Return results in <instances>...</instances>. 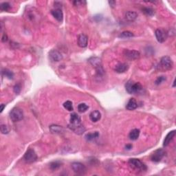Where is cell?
<instances>
[{"label": "cell", "instance_id": "cell-1", "mask_svg": "<svg viewBox=\"0 0 176 176\" xmlns=\"http://www.w3.org/2000/svg\"><path fill=\"white\" fill-rule=\"evenodd\" d=\"M68 127L72 131H73L74 132L79 135L83 134L86 131V128L81 123V117L76 113H73L71 114Z\"/></svg>", "mask_w": 176, "mask_h": 176}, {"label": "cell", "instance_id": "cell-2", "mask_svg": "<svg viewBox=\"0 0 176 176\" xmlns=\"http://www.w3.org/2000/svg\"><path fill=\"white\" fill-rule=\"evenodd\" d=\"M125 89L129 94H137L141 92L142 86L140 83L134 82L133 81H129L125 84Z\"/></svg>", "mask_w": 176, "mask_h": 176}, {"label": "cell", "instance_id": "cell-3", "mask_svg": "<svg viewBox=\"0 0 176 176\" xmlns=\"http://www.w3.org/2000/svg\"><path fill=\"white\" fill-rule=\"evenodd\" d=\"M128 164L129 166L133 169L138 171H147V167L141 160L136 158L129 159Z\"/></svg>", "mask_w": 176, "mask_h": 176}, {"label": "cell", "instance_id": "cell-4", "mask_svg": "<svg viewBox=\"0 0 176 176\" xmlns=\"http://www.w3.org/2000/svg\"><path fill=\"white\" fill-rule=\"evenodd\" d=\"M173 67V63L169 57L165 56L161 58L159 68L162 70H171Z\"/></svg>", "mask_w": 176, "mask_h": 176}, {"label": "cell", "instance_id": "cell-5", "mask_svg": "<svg viewBox=\"0 0 176 176\" xmlns=\"http://www.w3.org/2000/svg\"><path fill=\"white\" fill-rule=\"evenodd\" d=\"M88 61L92 66L96 69L97 74L100 76L103 75L104 74V70H103V67L101 64V60L99 57H91L89 59Z\"/></svg>", "mask_w": 176, "mask_h": 176}, {"label": "cell", "instance_id": "cell-6", "mask_svg": "<svg viewBox=\"0 0 176 176\" xmlns=\"http://www.w3.org/2000/svg\"><path fill=\"white\" fill-rule=\"evenodd\" d=\"M10 118L13 122H18L23 118V113L21 109L15 107L10 112Z\"/></svg>", "mask_w": 176, "mask_h": 176}, {"label": "cell", "instance_id": "cell-7", "mask_svg": "<svg viewBox=\"0 0 176 176\" xmlns=\"http://www.w3.org/2000/svg\"><path fill=\"white\" fill-rule=\"evenodd\" d=\"M23 159L27 163H32L37 160V155L34 150L29 149L24 154Z\"/></svg>", "mask_w": 176, "mask_h": 176}, {"label": "cell", "instance_id": "cell-8", "mask_svg": "<svg viewBox=\"0 0 176 176\" xmlns=\"http://www.w3.org/2000/svg\"><path fill=\"white\" fill-rule=\"evenodd\" d=\"M72 168L76 173L83 175L86 173L87 168L84 164L81 162H73L72 164Z\"/></svg>", "mask_w": 176, "mask_h": 176}, {"label": "cell", "instance_id": "cell-9", "mask_svg": "<svg viewBox=\"0 0 176 176\" xmlns=\"http://www.w3.org/2000/svg\"><path fill=\"white\" fill-rule=\"evenodd\" d=\"M165 155V151L162 149H158L153 152L152 154L151 155V160L154 162H159L164 157Z\"/></svg>", "mask_w": 176, "mask_h": 176}, {"label": "cell", "instance_id": "cell-10", "mask_svg": "<svg viewBox=\"0 0 176 176\" xmlns=\"http://www.w3.org/2000/svg\"><path fill=\"white\" fill-rule=\"evenodd\" d=\"M123 55L126 59L129 60H136L140 58V53L137 50H125Z\"/></svg>", "mask_w": 176, "mask_h": 176}, {"label": "cell", "instance_id": "cell-11", "mask_svg": "<svg viewBox=\"0 0 176 176\" xmlns=\"http://www.w3.org/2000/svg\"><path fill=\"white\" fill-rule=\"evenodd\" d=\"M49 57L51 61L55 62H58L59 61L62 60V55L57 50H52L49 53Z\"/></svg>", "mask_w": 176, "mask_h": 176}, {"label": "cell", "instance_id": "cell-12", "mask_svg": "<svg viewBox=\"0 0 176 176\" xmlns=\"http://www.w3.org/2000/svg\"><path fill=\"white\" fill-rule=\"evenodd\" d=\"M155 37H156L157 41L160 42V43H163L166 40V37H167V34L164 30H162L160 29H157L155 30Z\"/></svg>", "mask_w": 176, "mask_h": 176}, {"label": "cell", "instance_id": "cell-13", "mask_svg": "<svg viewBox=\"0 0 176 176\" xmlns=\"http://www.w3.org/2000/svg\"><path fill=\"white\" fill-rule=\"evenodd\" d=\"M88 37L84 34H81L78 37V45L81 48H86L88 46Z\"/></svg>", "mask_w": 176, "mask_h": 176}, {"label": "cell", "instance_id": "cell-14", "mask_svg": "<svg viewBox=\"0 0 176 176\" xmlns=\"http://www.w3.org/2000/svg\"><path fill=\"white\" fill-rule=\"evenodd\" d=\"M175 131L173 130L170 131V132L166 135L165 138H164V142H163V146H164V147H167L168 144H170V142H171V140H173L174 137H175Z\"/></svg>", "mask_w": 176, "mask_h": 176}, {"label": "cell", "instance_id": "cell-15", "mask_svg": "<svg viewBox=\"0 0 176 176\" xmlns=\"http://www.w3.org/2000/svg\"><path fill=\"white\" fill-rule=\"evenodd\" d=\"M51 13L57 21L60 22L63 21V14L62 10H61V9L58 8L55 9V10H52L51 11Z\"/></svg>", "mask_w": 176, "mask_h": 176}, {"label": "cell", "instance_id": "cell-16", "mask_svg": "<svg viewBox=\"0 0 176 176\" xmlns=\"http://www.w3.org/2000/svg\"><path fill=\"white\" fill-rule=\"evenodd\" d=\"M101 114L99 111L98 110H94L93 112H91L90 114V120H92V122H94V123H96V122L99 121V120L101 119Z\"/></svg>", "mask_w": 176, "mask_h": 176}, {"label": "cell", "instance_id": "cell-17", "mask_svg": "<svg viewBox=\"0 0 176 176\" xmlns=\"http://www.w3.org/2000/svg\"><path fill=\"white\" fill-rule=\"evenodd\" d=\"M128 68L129 66L127 64L119 63L115 67L114 70L117 72V73H124V72H125L127 70H128Z\"/></svg>", "mask_w": 176, "mask_h": 176}, {"label": "cell", "instance_id": "cell-18", "mask_svg": "<svg viewBox=\"0 0 176 176\" xmlns=\"http://www.w3.org/2000/svg\"><path fill=\"white\" fill-rule=\"evenodd\" d=\"M137 107H138V103H137L136 101L134 99H131L129 100L128 103H127V106H126L127 110L129 111L136 110Z\"/></svg>", "mask_w": 176, "mask_h": 176}, {"label": "cell", "instance_id": "cell-19", "mask_svg": "<svg viewBox=\"0 0 176 176\" xmlns=\"http://www.w3.org/2000/svg\"><path fill=\"white\" fill-rule=\"evenodd\" d=\"M50 130L52 133H61L64 131V129L61 126L52 125L50 126Z\"/></svg>", "mask_w": 176, "mask_h": 176}, {"label": "cell", "instance_id": "cell-20", "mask_svg": "<svg viewBox=\"0 0 176 176\" xmlns=\"http://www.w3.org/2000/svg\"><path fill=\"white\" fill-rule=\"evenodd\" d=\"M137 17H138V14L136 12H133V11H128L125 14L126 19L130 21H134L137 18Z\"/></svg>", "mask_w": 176, "mask_h": 176}, {"label": "cell", "instance_id": "cell-21", "mask_svg": "<svg viewBox=\"0 0 176 176\" xmlns=\"http://www.w3.org/2000/svg\"><path fill=\"white\" fill-rule=\"evenodd\" d=\"M139 136H140V130L138 129H134L131 132L129 133V137L131 140H136L138 138Z\"/></svg>", "mask_w": 176, "mask_h": 176}, {"label": "cell", "instance_id": "cell-22", "mask_svg": "<svg viewBox=\"0 0 176 176\" xmlns=\"http://www.w3.org/2000/svg\"><path fill=\"white\" fill-rule=\"evenodd\" d=\"M99 133L98 131H95L94 133H90L86 134V139L88 141H92V140H94V139L99 138Z\"/></svg>", "mask_w": 176, "mask_h": 176}, {"label": "cell", "instance_id": "cell-23", "mask_svg": "<svg viewBox=\"0 0 176 176\" xmlns=\"http://www.w3.org/2000/svg\"><path fill=\"white\" fill-rule=\"evenodd\" d=\"M118 37L121 39H128L134 37V35H133V32H130V31H123V32L120 33Z\"/></svg>", "mask_w": 176, "mask_h": 176}, {"label": "cell", "instance_id": "cell-24", "mask_svg": "<svg viewBox=\"0 0 176 176\" xmlns=\"http://www.w3.org/2000/svg\"><path fill=\"white\" fill-rule=\"evenodd\" d=\"M2 75L9 79H12L14 77V74L12 73V72H11L10 70L8 69L3 70L2 71Z\"/></svg>", "mask_w": 176, "mask_h": 176}, {"label": "cell", "instance_id": "cell-25", "mask_svg": "<svg viewBox=\"0 0 176 176\" xmlns=\"http://www.w3.org/2000/svg\"><path fill=\"white\" fill-rule=\"evenodd\" d=\"M88 105H87L86 103H81V104H79V106H78V110L81 113L86 112V111L88 110Z\"/></svg>", "mask_w": 176, "mask_h": 176}, {"label": "cell", "instance_id": "cell-26", "mask_svg": "<svg viewBox=\"0 0 176 176\" xmlns=\"http://www.w3.org/2000/svg\"><path fill=\"white\" fill-rule=\"evenodd\" d=\"M63 107L65 109L69 112H72L73 111V106H72V103L70 101H67L63 103Z\"/></svg>", "mask_w": 176, "mask_h": 176}, {"label": "cell", "instance_id": "cell-27", "mask_svg": "<svg viewBox=\"0 0 176 176\" xmlns=\"http://www.w3.org/2000/svg\"><path fill=\"white\" fill-rule=\"evenodd\" d=\"M10 8V4L8 2H3L0 4V9L3 11H8Z\"/></svg>", "mask_w": 176, "mask_h": 176}, {"label": "cell", "instance_id": "cell-28", "mask_svg": "<svg viewBox=\"0 0 176 176\" xmlns=\"http://www.w3.org/2000/svg\"><path fill=\"white\" fill-rule=\"evenodd\" d=\"M61 166V163L59 161H56V162H52L50 164V168L53 171L55 170H57V168H59L60 166Z\"/></svg>", "mask_w": 176, "mask_h": 176}, {"label": "cell", "instance_id": "cell-29", "mask_svg": "<svg viewBox=\"0 0 176 176\" xmlns=\"http://www.w3.org/2000/svg\"><path fill=\"white\" fill-rule=\"evenodd\" d=\"M142 12L145 14L149 16H152L153 14H154V10L151 8H143V9H142Z\"/></svg>", "mask_w": 176, "mask_h": 176}, {"label": "cell", "instance_id": "cell-30", "mask_svg": "<svg viewBox=\"0 0 176 176\" xmlns=\"http://www.w3.org/2000/svg\"><path fill=\"white\" fill-rule=\"evenodd\" d=\"M0 129H1V132L3 134H7L9 132V129L6 125H1L0 126Z\"/></svg>", "mask_w": 176, "mask_h": 176}, {"label": "cell", "instance_id": "cell-31", "mask_svg": "<svg viewBox=\"0 0 176 176\" xmlns=\"http://www.w3.org/2000/svg\"><path fill=\"white\" fill-rule=\"evenodd\" d=\"M21 87L19 83H18V84H17L14 86V92L16 94H19L20 93V92H21Z\"/></svg>", "mask_w": 176, "mask_h": 176}, {"label": "cell", "instance_id": "cell-32", "mask_svg": "<svg viewBox=\"0 0 176 176\" xmlns=\"http://www.w3.org/2000/svg\"><path fill=\"white\" fill-rule=\"evenodd\" d=\"M166 80V78L164 77H159L155 81V84L156 85H160V83H162L163 81H164Z\"/></svg>", "mask_w": 176, "mask_h": 176}, {"label": "cell", "instance_id": "cell-33", "mask_svg": "<svg viewBox=\"0 0 176 176\" xmlns=\"http://www.w3.org/2000/svg\"><path fill=\"white\" fill-rule=\"evenodd\" d=\"M8 41V36H7V35L4 33V34L2 36V41L3 42H6Z\"/></svg>", "mask_w": 176, "mask_h": 176}, {"label": "cell", "instance_id": "cell-34", "mask_svg": "<svg viewBox=\"0 0 176 176\" xmlns=\"http://www.w3.org/2000/svg\"><path fill=\"white\" fill-rule=\"evenodd\" d=\"M109 3H110V5L112 7H114L115 6H116V2L115 1H109Z\"/></svg>", "mask_w": 176, "mask_h": 176}, {"label": "cell", "instance_id": "cell-35", "mask_svg": "<svg viewBox=\"0 0 176 176\" xmlns=\"http://www.w3.org/2000/svg\"><path fill=\"white\" fill-rule=\"evenodd\" d=\"M125 148H126V149H127L129 150V149H131V148H132V145H131V144H127V145H126Z\"/></svg>", "mask_w": 176, "mask_h": 176}, {"label": "cell", "instance_id": "cell-36", "mask_svg": "<svg viewBox=\"0 0 176 176\" xmlns=\"http://www.w3.org/2000/svg\"><path fill=\"white\" fill-rule=\"evenodd\" d=\"M5 107H6L5 105H3V104H1V111H0V112L2 113V112L3 111V109H4Z\"/></svg>", "mask_w": 176, "mask_h": 176}]
</instances>
